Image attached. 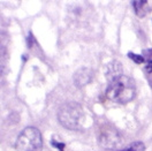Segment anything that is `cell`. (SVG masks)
Listing matches in <instances>:
<instances>
[{
    "mask_svg": "<svg viewBox=\"0 0 152 151\" xmlns=\"http://www.w3.org/2000/svg\"><path fill=\"white\" fill-rule=\"evenodd\" d=\"M145 68H146V70H149V72H152V60L148 62V65H146V67H145Z\"/></svg>",
    "mask_w": 152,
    "mask_h": 151,
    "instance_id": "obj_10",
    "label": "cell"
},
{
    "mask_svg": "<svg viewBox=\"0 0 152 151\" xmlns=\"http://www.w3.org/2000/svg\"><path fill=\"white\" fill-rule=\"evenodd\" d=\"M118 139L119 136L116 135V133L111 129H107L100 134V137H99V142L102 144V147L104 148H113L114 145L118 143Z\"/></svg>",
    "mask_w": 152,
    "mask_h": 151,
    "instance_id": "obj_5",
    "label": "cell"
},
{
    "mask_svg": "<svg viewBox=\"0 0 152 151\" xmlns=\"http://www.w3.org/2000/svg\"><path fill=\"white\" fill-rule=\"evenodd\" d=\"M59 122L67 129L75 130L78 129L83 120V110L82 106L77 103H66L62 105L58 112Z\"/></svg>",
    "mask_w": 152,
    "mask_h": 151,
    "instance_id": "obj_2",
    "label": "cell"
},
{
    "mask_svg": "<svg viewBox=\"0 0 152 151\" xmlns=\"http://www.w3.org/2000/svg\"><path fill=\"white\" fill-rule=\"evenodd\" d=\"M128 57L130 58L132 60H134V62H136V64H143L144 61H145V59L143 56H140V54H135L133 52H129L128 53Z\"/></svg>",
    "mask_w": 152,
    "mask_h": 151,
    "instance_id": "obj_8",
    "label": "cell"
},
{
    "mask_svg": "<svg viewBox=\"0 0 152 151\" xmlns=\"http://www.w3.org/2000/svg\"><path fill=\"white\" fill-rule=\"evenodd\" d=\"M133 6H134V10H135V14L138 18H144V16H146L151 12V7L149 5V1H146V0H143V1H133Z\"/></svg>",
    "mask_w": 152,
    "mask_h": 151,
    "instance_id": "obj_6",
    "label": "cell"
},
{
    "mask_svg": "<svg viewBox=\"0 0 152 151\" xmlns=\"http://www.w3.org/2000/svg\"><path fill=\"white\" fill-rule=\"evenodd\" d=\"M145 150V145L142 142H135L133 144H130L127 149H124L122 151H144Z\"/></svg>",
    "mask_w": 152,
    "mask_h": 151,
    "instance_id": "obj_7",
    "label": "cell"
},
{
    "mask_svg": "<svg viewBox=\"0 0 152 151\" xmlns=\"http://www.w3.org/2000/svg\"><path fill=\"white\" fill-rule=\"evenodd\" d=\"M52 144H53L56 148H58L60 151H64V148H65V144H64V143H59V142H57L56 140H53V141H52Z\"/></svg>",
    "mask_w": 152,
    "mask_h": 151,
    "instance_id": "obj_9",
    "label": "cell"
},
{
    "mask_svg": "<svg viewBox=\"0 0 152 151\" xmlns=\"http://www.w3.org/2000/svg\"><path fill=\"white\" fill-rule=\"evenodd\" d=\"M16 151H43L42 134L36 127L29 126L20 133L15 143Z\"/></svg>",
    "mask_w": 152,
    "mask_h": 151,
    "instance_id": "obj_3",
    "label": "cell"
},
{
    "mask_svg": "<svg viewBox=\"0 0 152 151\" xmlns=\"http://www.w3.org/2000/svg\"><path fill=\"white\" fill-rule=\"evenodd\" d=\"M136 88L134 81L126 75H116L110 81L106 95L107 97L119 104H127L135 97Z\"/></svg>",
    "mask_w": 152,
    "mask_h": 151,
    "instance_id": "obj_1",
    "label": "cell"
},
{
    "mask_svg": "<svg viewBox=\"0 0 152 151\" xmlns=\"http://www.w3.org/2000/svg\"><path fill=\"white\" fill-rule=\"evenodd\" d=\"M74 83L76 86H83L92 80V70L90 68H80L74 74Z\"/></svg>",
    "mask_w": 152,
    "mask_h": 151,
    "instance_id": "obj_4",
    "label": "cell"
}]
</instances>
